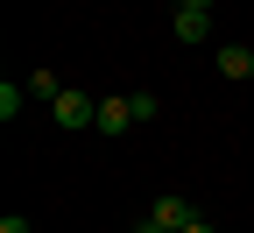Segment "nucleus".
I'll use <instances>...</instances> for the list:
<instances>
[{
    "mask_svg": "<svg viewBox=\"0 0 254 233\" xmlns=\"http://www.w3.org/2000/svg\"><path fill=\"white\" fill-rule=\"evenodd\" d=\"M50 120H57V127H71V135H78V127H99V99L78 92V85H64V99L50 106Z\"/></svg>",
    "mask_w": 254,
    "mask_h": 233,
    "instance_id": "1",
    "label": "nucleus"
},
{
    "mask_svg": "<svg viewBox=\"0 0 254 233\" xmlns=\"http://www.w3.org/2000/svg\"><path fill=\"white\" fill-rule=\"evenodd\" d=\"M148 219L163 226V233H184L190 219H198V205H190V198H177V191H163V198H155V205H148Z\"/></svg>",
    "mask_w": 254,
    "mask_h": 233,
    "instance_id": "2",
    "label": "nucleus"
},
{
    "mask_svg": "<svg viewBox=\"0 0 254 233\" xmlns=\"http://www.w3.org/2000/svg\"><path fill=\"white\" fill-rule=\"evenodd\" d=\"M170 36H177L184 50L205 43V36H212V14H205V7H177V14H170Z\"/></svg>",
    "mask_w": 254,
    "mask_h": 233,
    "instance_id": "3",
    "label": "nucleus"
},
{
    "mask_svg": "<svg viewBox=\"0 0 254 233\" xmlns=\"http://www.w3.org/2000/svg\"><path fill=\"white\" fill-rule=\"evenodd\" d=\"M134 127V99H99V135H127Z\"/></svg>",
    "mask_w": 254,
    "mask_h": 233,
    "instance_id": "4",
    "label": "nucleus"
},
{
    "mask_svg": "<svg viewBox=\"0 0 254 233\" xmlns=\"http://www.w3.org/2000/svg\"><path fill=\"white\" fill-rule=\"evenodd\" d=\"M212 64H219V78H233V85H240V78H254V50H240V43H226Z\"/></svg>",
    "mask_w": 254,
    "mask_h": 233,
    "instance_id": "5",
    "label": "nucleus"
},
{
    "mask_svg": "<svg viewBox=\"0 0 254 233\" xmlns=\"http://www.w3.org/2000/svg\"><path fill=\"white\" fill-rule=\"evenodd\" d=\"M28 99L57 106V99H64V78H57V71H28Z\"/></svg>",
    "mask_w": 254,
    "mask_h": 233,
    "instance_id": "6",
    "label": "nucleus"
},
{
    "mask_svg": "<svg viewBox=\"0 0 254 233\" xmlns=\"http://www.w3.org/2000/svg\"><path fill=\"white\" fill-rule=\"evenodd\" d=\"M21 106H28V85L7 78V85H0V120H21Z\"/></svg>",
    "mask_w": 254,
    "mask_h": 233,
    "instance_id": "7",
    "label": "nucleus"
},
{
    "mask_svg": "<svg viewBox=\"0 0 254 233\" xmlns=\"http://www.w3.org/2000/svg\"><path fill=\"white\" fill-rule=\"evenodd\" d=\"M0 233H36V226H28L21 212H7V219H0Z\"/></svg>",
    "mask_w": 254,
    "mask_h": 233,
    "instance_id": "8",
    "label": "nucleus"
},
{
    "mask_svg": "<svg viewBox=\"0 0 254 233\" xmlns=\"http://www.w3.org/2000/svg\"><path fill=\"white\" fill-rule=\"evenodd\" d=\"M127 233H163V226H155V219H134V226H127Z\"/></svg>",
    "mask_w": 254,
    "mask_h": 233,
    "instance_id": "9",
    "label": "nucleus"
},
{
    "mask_svg": "<svg viewBox=\"0 0 254 233\" xmlns=\"http://www.w3.org/2000/svg\"><path fill=\"white\" fill-rule=\"evenodd\" d=\"M184 233H219V226H212V219H190V226H184Z\"/></svg>",
    "mask_w": 254,
    "mask_h": 233,
    "instance_id": "10",
    "label": "nucleus"
},
{
    "mask_svg": "<svg viewBox=\"0 0 254 233\" xmlns=\"http://www.w3.org/2000/svg\"><path fill=\"white\" fill-rule=\"evenodd\" d=\"M177 7H205V14H212V0H177Z\"/></svg>",
    "mask_w": 254,
    "mask_h": 233,
    "instance_id": "11",
    "label": "nucleus"
}]
</instances>
